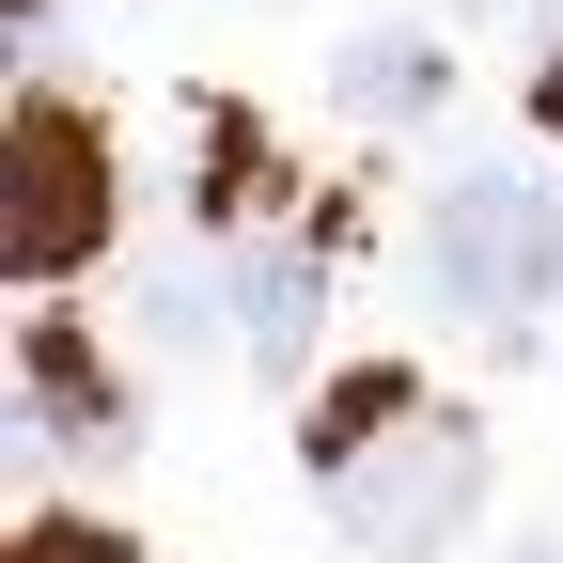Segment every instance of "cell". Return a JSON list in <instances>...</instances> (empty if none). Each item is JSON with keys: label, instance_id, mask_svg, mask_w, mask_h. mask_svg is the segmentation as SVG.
<instances>
[{"label": "cell", "instance_id": "cell-1", "mask_svg": "<svg viewBox=\"0 0 563 563\" xmlns=\"http://www.w3.org/2000/svg\"><path fill=\"white\" fill-rule=\"evenodd\" d=\"M313 470H329V532L361 563H454V532L485 517V422L391 361L313 407Z\"/></svg>", "mask_w": 563, "mask_h": 563}, {"label": "cell", "instance_id": "cell-2", "mask_svg": "<svg viewBox=\"0 0 563 563\" xmlns=\"http://www.w3.org/2000/svg\"><path fill=\"white\" fill-rule=\"evenodd\" d=\"M125 235V157L79 95H16L0 110V266L16 282H79Z\"/></svg>", "mask_w": 563, "mask_h": 563}, {"label": "cell", "instance_id": "cell-3", "mask_svg": "<svg viewBox=\"0 0 563 563\" xmlns=\"http://www.w3.org/2000/svg\"><path fill=\"white\" fill-rule=\"evenodd\" d=\"M422 266H439V298L485 313V329L548 313L563 298V188L548 173H454L439 220H422Z\"/></svg>", "mask_w": 563, "mask_h": 563}, {"label": "cell", "instance_id": "cell-4", "mask_svg": "<svg viewBox=\"0 0 563 563\" xmlns=\"http://www.w3.org/2000/svg\"><path fill=\"white\" fill-rule=\"evenodd\" d=\"M16 391H32V454H47V439H63V454H125V422H141L125 376H110V344L63 329V313L16 344Z\"/></svg>", "mask_w": 563, "mask_h": 563}, {"label": "cell", "instance_id": "cell-5", "mask_svg": "<svg viewBox=\"0 0 563 563\" xmlns=\"http://www.w3.org/2000/svg\"><path fill=\"white\" fill-rule=\"evenodd\" d=\"M235 329H251V376H298L313 361V298H329V235H235Z\"/></svg>", "mask_w": 563, "mask_h": 563}, {"label": "cell", "instance_id": "cell-6", "mask_svg": "<svg viewBox=\"0 0 563 563\" xmlns=\"http://www.w3.org/2000/svg\"><path fill=\"white\" fill-rule=\"evenodd\" d=\"M422 95H439V47H422V32H361V47H344V110L407 125Z\"/></svg>", "mask_w": 563, "mask_h": 563}, {"label": "cell", "instance_id": "cell-7", "mask_svg": "<svg viewBox=\"0 0 563 563\" xmlns=\"http://www.w3.org/2000/svg\"><path fill=\"white\" fill-rule=\"evenodd\" d=\"M16 563H125V532H95V517H32Z\"/></svg>", "mask_w": 563, "mask_h": 563}, {"label": "cell", "instance_id": "cell-8", "mask_svg": "<svg viewBox=\"0 0 563 563\" xmlns=\"http://www.w3.org/2000/svg\"><path fill=\"white\" fill-rule=\"evenodd\" d=\"M532 110H548V125H563V63H548V95H532Z\"/></svg>", "mask_w": 563, "mask_h": 563}, {"label": "cell", "instance_id": "cell-9", "mask_svg": "<svg viewBox=\"0 0 563 563\" xmlns=\"http://www.w3.org/2000/svg\"><path fill=\"white\" fill-rule=\"evenodd\" d=\"M548 47H563V0H548Z\"/></svg>", "mask_w": 563, "mask_h": 563}, {"label": "cell", "instance_id": "cell-10", "mask_svg": "<svg viewBox=\"0 0 563 563\" xmlns=\"http://www.w3.org/2000/svg\"><path fill=\"white\" fill-rule=\"evenodd\" d=\"M16 16H47V0H16Z\"/></svg>", "mask_w": 563, "mask_h": 563}]
</instances>
